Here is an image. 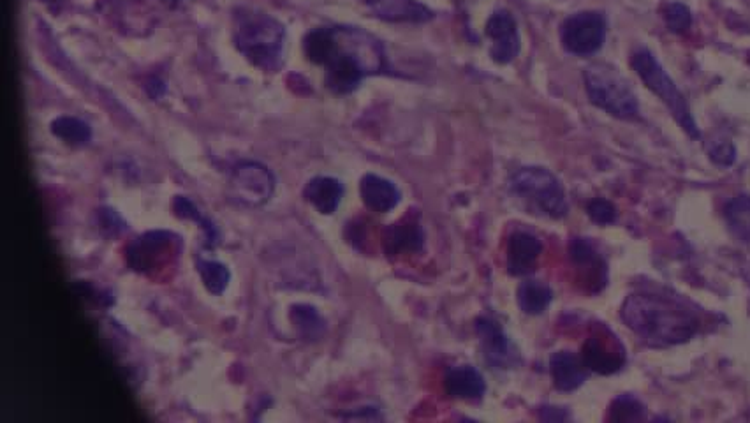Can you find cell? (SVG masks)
<instances>
[{
    "label": "cell",
    "instance_id": "cell-1",
    "mask_svg": "<svg viewBox=\"0 0 750 423\" xmlns=\"http://www.w3.org/2000/svg\"><path fill=\"white\" fill-rule=\"evenodd\" d=\"M620 316L625 325L652 348H670L691 341L698 334L694 312L671 298L652 293H633L625 298Z\"/></svg>",
    "mask_w": 750,
    "mask_h": 423
},
{
    "label": "cell",
    "instance_id": "cell-2",
    "mask_svg": "<svg viewBox=\"0 0 750 423\" xmlns=\"http://www.w3.org/2000/svg\"><path fill=\"white\" fill-rule=\"evenodd\" d=\"M333 50L326 67V87L335 94H349L363 78L386 69L383 45L358 27H331Z\"/></svg>",
    "mask_w": 750,
    "mask_h": 423
},
{
    "label": "cell",
    "instance_id": "cell-3",
    "mask_svg": "<svg viewBox=\"0 0 750 423\" xmlns=\"http://www.w3.org/2000/svg\"><path fill=\"white\" fill-rule=\"evenodd\" d=\"M286 30L272 16L256 11L236 15L235 43L254 66L273 73L282 66Z\"/></svg>",
    "mask_w": 750,
    "mask_h": 423
},
{
    "label": "cell",
    "instance_id": "cell-4",
    "mask_svg": "<svg viewBox=\"0 0 750 423\" xmlns=\"http://www.w3.org/2000/svg\"><path fill=\"white\" fill-rule=\"evenodd\" d=\"M585 89L590 103L611 117L620 120L638 119L640 104L629 82L620 75L617 67L606 62L590 64L585 73Z\"/></svg>",
    "mask_w": 750,
    "mask_h": 423
},
{
    "label": "cell",
    "instance_id": "cell-5",
    "mask_svg": "<svg viewBox=\"0 0 750 423\" xmlns=\"http://www.w3.org/2000/svg\"><path fill=\"white\" fill-rule=\"evenodd\" d=\"M509 189L534 214L562 219L569 212L564 187L545 168L527 166L516 170L509 177Z\"/></svg>",
    "mask_w": 750,
    "mask_h": 423
},
{
    "label": "cell",
    "instance_id": "cell-6",
    "mask_svg": "<svg viewBox=\"0 0 750 423\" xmlns=\"http://www.w3.org/2000/svg\"><path fill=\"white\" fill-rule=\"evenodd\" d=\"M631 66L648 89L652 90L655 96L668 106V110L677 120L678 126L682 127L692 140H699L701 133H699L696 120L692 117L689 103L685 101L684 94L678 90L677 83L671 80V76L664 71V67L659 64V60L655 59L654 53L647 48L636 50L631 57Z\"/></svg>",
    "mask_w": 750,
    "mask_h": 423
},
{
    "label": "cell",
    "instance_id": "cell-7",
    "mask_svg": "<svg viewBox=\"0 0 750 423\" xmlns=\"http://www.w3.org/2000/svg\"><path fill=\"white\" fill-rule=\"evenodd\" d=\"M606 39V18L597 11H581L564 20L560 41L567 52L589 57L601 50Z\"/></svg>",
    "mask_w": 750,
    "mask_h": 423
},
{
    "label": "cell",
    "instance_id": "cell-8",
    "mask_svg": "<svg viewBox=\"0 0 750 423\" xmlns=\"http://www.w3.org/2000/svg\"><path fill=\"white\" fill-rule=\"evenodd\" d=\"M178 245L180 238L170 231H148L129 245L127 263L140 274H154L175 258Z\"/></svg>",
    "mask_w": 750,
    "mask_h": 423
},
{
    "label": "cell",
    "instance_id": "cell-9",
    "mask_svg": "<svg viewBox=\"0 0 750 423\" xmlns=\"http://www.w3.org/2000/svg\"><path fill=\"white\" fill-rule=\"evenodd\" d=\"M231 194L240 203L249 207H261L272 198L275 191V177L265 164L256 161H243L236 164L231 173Z\"/></svg>",
    "mask_w": 750,
    "mask_h": 423
},
{
    "label": "cell",
    "instance_id": "cell-10",
    "mask_svg": "<svg viewBox=\"0 0 750 423\" xmlns=\"http://www.w3.org/2000/svg\"><path fill=\"white\" fill-rule=\"evenodd\" d=\"M581 360L597 374H615L625 365V349L606 327H597L583 344Z\"/></svg>",
    "mask_w": 750,
    "mask_h": 423
},
{
    "label": "cell",
    "instance_id": "cell-11",
    "mask_svg": "<svg viewBox=\"0 0 750 423\" xmlns=\"http://www.w3.org/2000/svg\"><path fill=\"white\" fill-rule=\"evenodd\" d=\"M476 334H478L481 349L488 364L497 369H508L516 365L518 357H516L515 349L497 321L488 316H481L476 320Z\"/></svg>",
    "mask_w": 750,
    "mask_h": 423
},
{
    "label": "cell",
    "instance_id": "cell-12",
    "mask_svg": "<svg viewBox=\"0 0 750 423\" xmlns=\"http://www.w3.org/2000/svg\"><path fill=\"white\" fill-rule=\"evenodd\" d=\"M486 36L492 39L490 55L497 64H509L520 53V36L515 18L508 11H497L486 23Z\"/></svg>",
    "mask_w": 750,
    "mask_h": 423
},
{
    "label": "cell",
    "instance_id": "cell-13",
    "mask_svg": "<svg viewBox=\"0 0 750 423\" xmlns=\"http://www.w3.org/2000/svg\"><path fill=\"white\" fill-rule=\"evenodd\" d=\"M569 258L581 272V279L592 291L603 290L606 284V263L587 238H573Z\"/></svg>",
    "mask_w": 750,
    "mask_h": 423
},
{
    "label": "cell",
    "instance_id": "cell-14",
    "mask_svg": "<svg viewBox=\"0 0 750 423\" xmlns=\"http://www.w3.org/2000/svg\"><path fill=\"white\" fill-rule=\"evenodd\" d=\"M383 245L388 256L420 253L425 245V231L421 228L420 221L405 217L384 230Z\"/></svg>",
    "mask_w": 750,
    "mask_h": 423
},
{
    "label": "cell",
    "instance_id": "cell-15",
    "mask_svg": "<svg viewBox=\"0 0 750 423\" xmlns=\"http://www.w3.org/2000/svg\"><path fill=\"white\" fill-rule=\"evenodd\" d=\"M543 251V244L527 231H516L509 238L508 270L515 277L529 275L536 270L537 260Z\"/></svg>",
    "mask_w": 750,
    "mask_h": 423
},
{
    "label": "cell",
    "instance_id": "cell-16",
    "mask_svg": "<svg viewBox=\"0 0 750 423\" xmlns=\"http://www.w3.org/2000/svg\"><path fill=\"white\" fill-rule=\"evenodd\" d=\"M367 6L386 22L425 23L434 18V13L416 0H367Z\"/></svg>",
    "mask_w": 750,
    "mask_h": 423
},
{
    "label": "cell",
    "instance_id": "cell-17",
    "mask_svg": "<svg viewBox=\"0 0 750 423\" xmlns=\"http://www.w3.org/2000/svg\"><path fill=\"white\" fill-rule=\"evenodd\" d=\"M444 385L448 395L462 401H479L486 392L485 378L471 365L449 367Z\"/></svg>",
    "mask_w": 750,
    "mask_h": 423
},
{
    "label": "cell",
    "instance_id": "cell-18",
    "mask_svg": "<svg viewBox=\"0 0 750 423\" xmlns=\"http://www.w3.org/2000/svg\"><path fill=\"white\" fill-rule=\"evenodd\" d=\"M553 383L560 392H573L580 388L589 376L587 365L571 351H559L550 358Z\"/></svg>",
    "mask_w": 750,
    "mask_h": 423
},
{
    "label": "cell",
    "instance_id": "cell-19",
    "mask_svg": "<svg viewBox=\"0 0 750 423\" xmlns=\"http://www.w3.org/2000/svg\"><path fill=\"white\" fill-rule=\"evenodd\" d=\"M361 200L367 208L384 214L397 207L400 201V191L390 180L377 177V175H365L360 184Z\"/></svg>",
    "mask_w": 750,
    "mask_h": 423
},
{
    "label": "cell",
    "instance_id": "cell-20",
    "mask_svg": "<svg viewBox=\"0 0 750 423\" xmlns=\"http://www.w3.org/2000/svg\"><path fill=\"white\" fill-rule=\"evenodd\" d=\"M303 194H305V200L309 201L317 212L328 216L339 208L342 196H344V186L339 180L331 179V177H316L310 180Z\"/></svg>",
    "mask_w": 750,
    "mask_h": 423
},
{
    "label": "cell",
    "instance_id": "cell-21",
    "mask_svg": "<svg viewBox=\"0 0 750 423\" xmlns=\"http://www.w3.org/2000/svg\"><path fill=\"white\" fill-rule=\"evenodd\" d=\"M518 305L525 314L537 316L546 311V307L552 304L553 291L548 284L541 281H525L518 288Z\"/></svg>",
    "mask_w": 750,
    "mask_h": 423
},
{
    "label": "cell",
    "instance_id": "cell-22",
    "mask_svg": "<svg viewBox=\"0 0 750 423\" xmlns=\"http://www.w3.org/2000/svg\"><path fill=\"white\" fill-rule=\"evenodd\" d=\"M291 321L303 341H319L326 332V323L321 314L310 305H295L291 309Z\"/></svg>",
    "mask_w": 750,
    "mask_h": 423
},
{
    "label": "cell",
    "instance_id": "cell-23",
    "mask_svg": "<svg viewBox=\"0 0 750 423\" xmlns=\"http://www.w3.org/2000/svg\"><path fill=\"white\" fill-rule=\"evenodd\" d=\"M729 230L742 242H750V196H736L724 207Z\"/></svg>",
    "mask_w": 750,
    "mask_h": 423
},
{
    "label": "cell",
    "instance_id": "cell-24",
    "mask_svg": "<svg viewBox=\"0 0 750 423\" xmlns=\"http://www.w3.org/2000/svg\"><path fill=\"white\" fill-rule=\"evenodd\" d=\"M52 133L60 140L66 141L67 145H73V147L87 145L92 138L89 124H85L83 120L74 119V117H59V119L53 120Z\"/></svg>",
    "mask_w": 750,
    "mask_h": 423
},
{
    "label": "cell",
    "instance_id": "cell-25",
    "mask_svg": "<svg viewBox=\"0 0 750 423\" xmlns=\"http://www.w3.org/2000/svg\"><path fill=\"white\" fill-rule=\"evenodd\" d=\"M303 50L310 62L324 66L330 59L333 50V30L331 27L312 30L303 41Z\"/></svg>",
    "mask_w": 750,
    "mask_h": 423
},
{
    "label": "cell",
    "instance_id": "cell-26",
    "mask_svg": "<svg viewBox=\"0 0 750 423\" xmlns=\"http://www.w3.org/2000/svg\"><path fill=\"white\" fill-rule=\"evenodd\" d=\"M647 415V408L643 402L638 401L633 395H620L618 399L611 402L608 420L611 422H641Z\"/></svg>",
    "mask_w": 750,
    "mask_h": 423
},
{
    "label": "cell",
    "instance_id": "cell-27",
    "mask_svg": "<svg viewBox=\"0 0 750 423\" xmlns=\"http://www.w3.org/2000/svg\"><path fill=\"white\" fill-rule=\"evenodd\" d=\"M198 270L201 279L205 282V286L210 293L221 295L222 291L226 290L229 282V272L228 268L224 267L222 263L201 260L199 261Z\"/></svg>",
    "mask_w": 750,
    "mask_h": 423
},
{
    "label": "cell",
    "instance_id": "cell-28",
    "mask_svg": "<svg viewBox=\"0 0 750 423\" xmlns=\"http://www.w3.org/2000/svg\"><path fill=\"white\" fill-rule=\"evenodd\" d=\"M664 20H666V25H668V29L671 32L684 34V32L691 29V9L684 6V4H680V2H671V4H668L664 8Z\"/></svg>",
    "mask_w": 750,
    "mask_h": 423
},
{
    "label": "cell",
    "instance_id": "cell-29",
    "mask_svg": "<svg viewBox=\"0 0 750 423\" xmlns=\"http://www.w3.org/2000/svg\"><path fill=\"white\" fill-rule=\"evenodd\" d=\"M173 207H175L177 216L198 221V223L201 224L203 228H205L206 238H208V242H212V244H214L215 238H217V230H215L212 224L206 221L205 217L199 214L198 208L192 205L191 200H187V198H184V196H177V198H175V203H173Z\"/></svg>",
    "mask_w": 750,
    "mask_h": 423
},
{
    "label": "cell",
    "instance_id": "cell-30",
    "mask_svg": "<svg viewBox=\"0 0 750 423\" xmlns=\"http://www.w3.org/2000/svg\"><path fill=\"white\" fill-rule=\"evenodd\" d=\"M587 214L594 223L601 224V226L617 221V208L611 201L604 200V198H594L590 201L587 205Z\"/></svg>",
    "mask_w": 750,
    "mask_h": 423
},
{
    "label": "cell",
    "instance_id": "cell-31",
    "mask_svg": "<svg viewBox=\"0 0 750 423\" xmlns=\"http://www.w3.org/2000/svg\"><path fill=\"white\" fill-rule=\"evenodd\" d=\"M708 154H710V159L719 166H731L735 163L736 152L731 141H714L708 149Z\"/></svg>",
    "mask_w": 750,
    "mask_h": 423
},
{
    "label": "cell",
    "instance_id": "cell-32",
    "mask_svg": "<svg viewBox=\"0 0 750 423\" xmlns=\"http://www.w3.org/2000/svg\"><path fill=\"white\" fill-rule=\"evenodd\" d=\"M99 223H101V230L104 235L108 237H115L120 235L125 230V223L120 219L117 212H113L110 208H104L99 212Z\"/></svg>",
    "mask_w": 750,
    "mask_h": 423
},
{
    "label": "cell",
    "instance_id": "cell-33",
    "mask_svg": "<svg viewBox=\"0 0 750 423\" xmlns=\"http://www.w3.org/2000/svg\"><path fill=\"white\" fill-rule=\"evenodd\" d=\"M541 420H546V422H562V420H567V411L566 409L548 406V408L541 409Z\"/></svg>",
    "mask_w": 750,
    "mask_h": 423
},
{
    "label": "cell",
    "instance_id": "cell-34",
    "mask_svg": "<svg viewBox=\"0 0 750 423\" xmlns=\"http://www.w3.org/2000/svg\"><path fill=\"white\" fill-rule=\"evenodd\" d=\"M152 89H155L152 97H161L162 94H164V83H162L159 78H152V80L148 82L147 90L148 92H152Z\"/></svg>",
    "mask_w": 750,
    "mask_h": 423
}]
</instances>
